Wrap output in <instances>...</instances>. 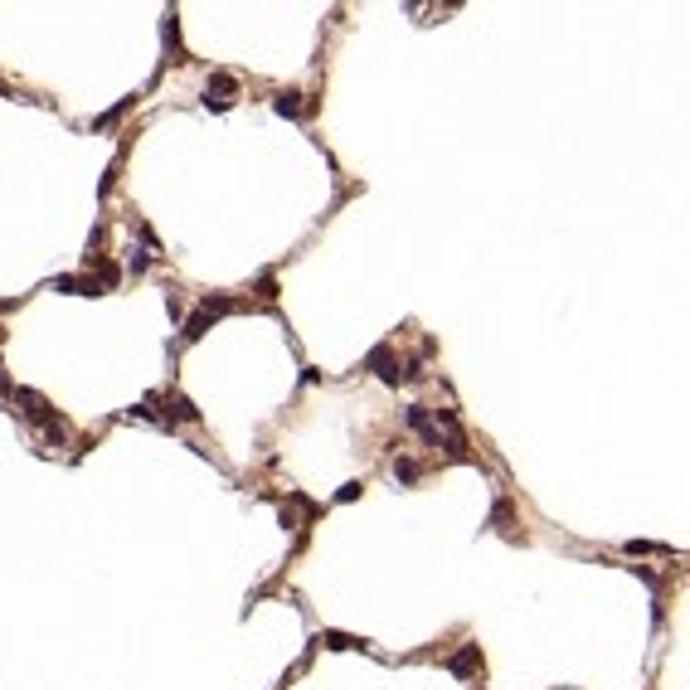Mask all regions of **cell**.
I'll list each match as a JSON object with an SVG mask.
<instances>
[{"label":"cell","instance_id":"cell-1","mask_svg":"<svg viewBox=\"0 0 690 690\" xmlns=\"http://www.w3.org/2000/svg\"><path fill=\"white\" fill-rule=\"evenodd\" d=\"M224 311H234V302H229V297H214V302H204V306L190 316L185 335H190V340H194V335H204V331H209V321H214V316H224Z\"/></svg>","mask_w":690,"mask_h":690},{"label":"cell","instance_id":"cell-2","mask_svg":"<svg viewBox=\"0 0 690 690\" xmlns=\"http://www.w3.org/2000/svg\"><path fill=\"white\" fill-rule=\"evenodd\" d=\"M54 287H58V292H78V297H93V292H103V287H98V277H58Z\"/></svg>","mask_w":690,"mask_h":690},{"label":"cell","instance_id":"cell-3","mask_svg":"<svg viewBox=\"0 0 690 690\" xmlns=\"http://www.w3.org/2000/svg\"><path fill=\"white\" fill-rule=\"evenodd\" d=\"M370 365H375V370L385 375L389 385H399V360L389 355V350H375V355H370Z\"/></svg>","mask_w":690,"mask_h":690},{"label":"cell","instance_id":"cell-4","mask_svg":"<svg viewBox=\"0 0 690 690\" xmlns=\"http://www.w3.org/2000/svg\"><path fill=\"white\" fill-rule=\"evenodd\" d=\"M277 112H282V117H297V112H302V103H297V93H277V103H273Z\"/></svg>","mask_w":690,"mask_h":690},{"label":"cell","instance_id":"cell-5","mask_svg":"<svg viewBox=\"0 0 690 690\" xmlns=\"http://www.w3.org/2000/svg\"><path fill=\"white\" fill-rule=\"evenodd\" d=\"M471 666H476V647H467L462 657H452V671H457V676H467Z\"/></svg>","mask_w":690,"mask_h":690},{"label":"cell","instance_id":"cell-6","mask_svg":"<svg viewBox=\"0 0 690 690\" xmlns=\"http://www.w3.org/2000/svg\"><path fill=\"white\" fill-rule=\"evenodd\" d=\"M394 476H399V481H414V476H418V467H414V462H404V457H399V462H394Z\"/></svg>","mask_w":690,"mask_h":690},{"label":"cell","instance_id":"cell-7","mask_svg":"<svg viewBox=\"0 0 690 690\" xmlns=\"http://www.w3.org/2000/svg\"><path fill=\"white\" fill-rule=\"evenodd\" d=\"M170 414H175V418H194V409L185 404V399H170Z\"/></svg>","mask_w":690,"mask_h":690}]
</instances>
